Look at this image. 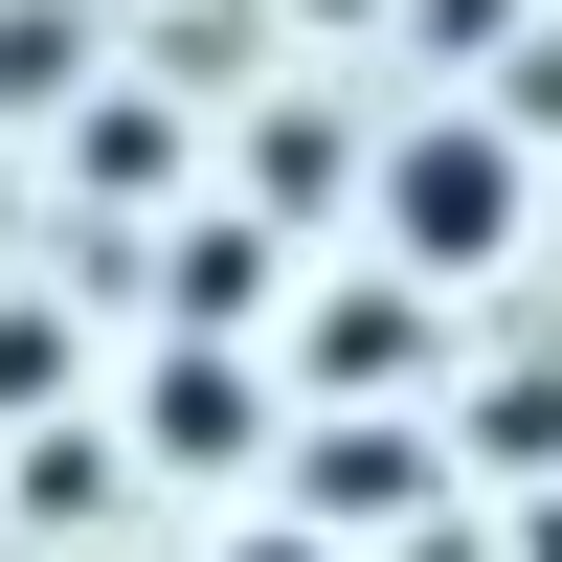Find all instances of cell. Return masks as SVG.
<instances>
[{
	"label": "cell",
	"instance_id": "3",
	"mask_svg": "<svg viewBox=\"0 0 562 562\" xmlns=\"http://www.w3.org/2000/svg\"><path fill=\"white\" fill-rule=\"evenodd\" d=\"M405 360H428V293H315L293 315V383H360V405H383Z\"/></svg>",
	"mask_w": 562,
	"mask_h": 562
},
{
	"label": "cell",
	"instance_id": "2",
	"mask_svg": "<svg viewBox=\"0 0 562 562\" xmlns=\"http://www.w3.org/2000/svg\"><path fill=\"white\" fill-rule=\"evenodd\" d=\"M135 428H158L180 473H248V428H270V383H248L225 338H158V383H135Z\"/></svg>",
	"mask_w": 562,
	"mask_h": 562
},
{
	"label": "cell",
	"instance_id": "7",
	"mask_svg": "<svg viewBox=\"0 0 562 562\" xmlns=\"http://www.w3.org/2000/svg\"><path fill=\"white\" fill-rule=\"evenodd\" d=\"M68 383V315H0V405H45Z\"/></svg>",
	"mask_w": 562,
	"mask_h": 562
},
{
	"label": "cell",
	"instance_id": "6",
	"mask_svg": "<svg viewBox=\"0 0 562 562\" xmlns=\"http://www.w3.org/2000/svg\"><path fill=\"white\" fill-rule=\"evenodd\" d=\"M90 68V0H23V23H0V90H23V113H45V90H68Z\"/></svg>",
	"mask_w": 562,
	"mask_h": 562
},
{
	"label": "cell",
	"instance_id": "4",
	"mask_svg": "<svg viewBox=\"0 0 562 562\" xmlns=\"http://www.w3.org/2000/svg\"><path fill=\"white\" fill-rule=\"evenodd\" d=\"M68 180H90V203H158V180H180V113H90Z\"/></svg>",
	"mask_w": 562,
	"mask_h": 562
},
{
	"label": "cell",
	"instance_id": "1",
	"mask_svg": "<svg viewBox=\"0 0 562 562\" xmlns=\"http://www.w3.org/2000/svg\"><path fill=\"white\" fill-rule=\"evenodd\" d=\"M383 248L405 270H495V248H518V135H473V113L405 135V158H383Z\"/></svg>",
	"mask_w": 562,
	"mask_h": 562
},
{
	"label": "cell",
	"instance_id": "8",
	"mask_svg": "<svg viewBox=\"0 0 562 562\" xmlns=\"http://www.w3.org/2000/svg\"><path fill=\"white\" fill-rule=\"evenodd\" d=\"M225 562H338V540H315V518H248V540H225Z\"/></svg>",
	"mask_w": 562,
	"mask_h": 562
},
{
	"label": "cell",
	"instance_id": "5",
	"mask_svg": "<svg viewBox=\"0 0 562 562\" xmlns=\"http://www.w3.org/2000/svg\"><path fill=\"white\" fill-rule=\"evenodd\" d=\"M383 495H405V428H338V450H315V540H338V518H383Z\"/></svg>",
	"mask_w": 562,
	"mask_h": 562
}]
</instances>
